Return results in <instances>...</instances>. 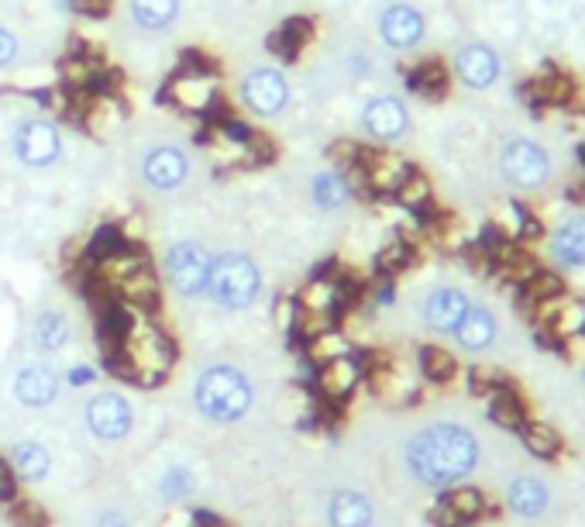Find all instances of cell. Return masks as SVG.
Here are the masks:
<instances>
[{
  "instance_id": "6da1fadb",
  "label": "cell",
  "mask_w": 585,
  "mask_h": 527,
  "mask_svg": "<svg viewBox=\"0 0 585 527\" xmlns=\"http://www.w3.org/2000/svg\"><path fill=\"white\" fill-rule=\"evenodd\" d=\"M479 459H482L479 438L465 424H451V421L420 428L407 441V448H403L407 472L417 483L431 486V490L462 486L479 469Z\"/></svg>"
},
{
  "instance_id": "7a4b0ae2",
  "label": "cell",
  "mask_w": 585,
  "mask_h": 527,
  "mask_svg": "<svg viewBox=\"0 0 585 527\" xmlns=\"http://www.w3.org/2000/svg\"><path fill=\"white\" fill-rule=\"evenodd\" d=\"M193 410L210 424H238L255 407V383L245 369L231 362H214L193 379Z\"/></svg>"
},
{
  "instance_id": "3957f363",
  "label": "cell",
  "mask_w": 585,
  "mask_h": 527,
  "mask_svg": "<svg viewBox=\"0 0 585 527\" xmlns=\"http://www.w3.org/2000/svg\"><path fill=\"white\" fill-rule=\"evenodd\" d=\"M207 293L221 310H248L262 297V269L252 255L224 252L214 255V273H210Z\"/></svg>"
},
{
  "instance_id": "277c9868",
  "label": "cell",
  "mask_w": 585,
  "mask_h": 527,
  "mask_svg": "<svg viewBox=\"0 0 585 527\" xmlns=\"http://www.w3.org/2000/svg\"><path fill=\"white\" fill-rule=\"evenodd\" d=\"M166 97L173 100L176 111L190 114V118H207L221 97V80L204 59H186L166 83Z\"/></svg>"
},
{
  "instance_id": "5b68a950",
  "label": "cell",
  "mask_w": 585,
  "mask_h": 527,
  "mask_svg": "<svg viewBox=\"0 0 585 527\" xmlns=\"http://www.w3.org/2000/svg\"><path fill=\"white\" fill-rule=\"evenodd\" d=\"M162 269H166V283L173 286L179 297L193 300L207 293L210 273H214V255H210L200 242H190V238H186V242H173L166 248Z\"/></svg>"
},
{
  "instance_id": "8992f818",
  "label": "cell",
  "mask_w": 585,
  "mask_h": 527,
  "mask_svg": "<svg viewBox=\"0 0 585 527\" xmlns=\"http://www.w3.org/2000/svg\"><path fill=\"white\" fill-rule=\"evenodd\" d=\"M551 155L534 138H510L499 152V173L513 190H541L551 180Z\"/></svg>"
},
{
  "instance_id": "52a82bcc",
  "label": "cell",
  "mask_w": 585,
  "mask_h": 527,
  "mask_svg": "<svg viewBox=\"0 0 585 527\" xmlns=\"http://www.w3.org/2000/svg\"><path fill=\"white\" fill-rule=\"evenodd\" d=\"M83 421H87V431L97 441L117 445V441H128V434L135 431V407H131V400L124 393L104 390L87 400Z\"/></svg>"
},
{
  "instance_id": "ba28073f",
  "label": "cell",
  "mask_w": 585,
  "mask_h": 527,
  "mask_svg": "<svg viewBox=\"0 0 585 527\" xmlns=\"http://www.w3.org/2000/svg\"><path fill=\"white\" fill-rule=\"evenodd\" d=\"M11 152L21 166L28 169H49L62 155V138L59 128L45 118H25L11 131Z\"/></svg>"
},
{
  "instance_id": "9c48e42d",
  "label": "cell",
  "mask_w": 585,
  "mask_h": 527,
  "mask_svg": "<svg viewBox=\"0 0 585 527\" xmlns=\"http://www.w3.org/2000/svg\"><path fill=\"white\" fill-rule=\"evenodd\" d=\"M290 80H286L279 69L272 66H259L241 80V100L245 107L255 114V118H276L290 107Z\"/></svg>"
},
{
  "instance_id": "30bf717a",
  "label": "cell",
  "mask_w": 585,
  "mask_h": 527,
  "mask_svg": "<svg viewBox=\"0 0 585 527\" xmlns=\"http://www.w3.org/2000/svg\"><path fill=\"white\" fill-rule=\"evenodd\" d=\"M345 173H358V176H362V183L369 186L372 193H382V197H396V190L407 183V176L413 173V166L407 159H403V155H396V152H369V149H362V159H358V166L345 169Z\"/></svg>"
},
{
  "instance_id": "8fae6325",
  "label": "cell",
  "mask_w": 585,
  "mask_h": 527,
  "mask_svg": "<svg viewBox=\"0 0 585 527\" xmlns=\"http://www.w3.org/2000/svg\"><path fill=\"white\" fill-rule=\"evenodd\" d=\"M534 310V321L537 328H544L555 341H565V338H575L585 331V300L582 297H572V293H555V297L541 300Z\"/></svg>"
},
{
  "instance_id": "7c38bea8",
  "label": "cell",
  "mask_w": 585,
  "mask_h": 527,
  "mask_svg": "<svg viewBox=\"0 0 585 527\" xmlns=\"http://www.w3.org/2000/svg\"><path fill=\"white\" fill-rule=\"evenodd\" d=\"M362 128L372 142L393 145L400 138H407L410 131V111L400 97H372L362 107Z\"/></svg>"
},
{
  "instance_id": "4fadbf2b",
  "label": "cell",
  "mask_w": 585,
  "mask_h": 527,
  "mask_svg": "<svg viewBox=\"0 0 585 527\" xmlns=\"http://www.w3.org/2000/svg\"><path fill=\"white\" fill-rule=\"evenodd\" d=\"M11 390H14V400H18L21 407L45 410L59 400L62 376L52 366H45V362H31V366H21L18 372H14Z\"/></svg>"
},
{
  "instance_id": "5bb4252c",
  "label": "cell",
  "mask_w": 585,
  "mask_h": 527,
  "mask_svg": "<svg viewBox=\"0 0 585 527\" xmlns=\"http://www.w3.org/2000/svg\"><path fill=\"white\" fill-rule=\"evenodd\" d=\"M424 14L417 11L413 4H389L386 11L379 14V38L386 49L393 52H410L424 42Z\"/></svg>"
},
{
  "instance_id": "9a60e30c",
  "label": "cell",
  "mask_w": 585,
  "mask_h": 527,
  "mask_svg": "<svg viewBox=\"0 0 585 527\" xmlns=\"http://www.w3.org/2000/svg\"><path fill=\"white\" fill-rule=\"evenodd\" d=\"M142 180L152 190H162V193L179 190V186L190 180V159L176 145H155L142 159Z\"/></svg>"
},
{
  "instance_id": "2e32d148",
  "label": "cell",
  "mask_w": 585,
  "mask_h": 527,
  "mask_svg": "<svg viewBox=\"0 0 585 527\" xmlns=\"http://www.w3.org/2000/svg\"><path fill=\"white\" fill-rule=\"evenodd\" d=\"M455 76L468 90H489L503 76V59H499L493 45H482V42L462 45L455 52Z\"/></svg>"
},
{
  "instance_id": "e0dca14e",
  "label": "cell",
  "mask_w": 585,
  "mask_h": 527,
  "mask_svg": "<svg viewBox=\"0 0 585 527\" xmlns=\"http://www.w3.org/2000/svg\"><path fill=\"white\" fill-rule=\"evenodd\" d=\"M468 307H472V300H468L465 290H458V286H438L424 300V324L434 335H455V328L462 324Z\"/></svg>"
},
{
  "instance_id": "ac0fdd59",
  "label": "cell",
  "mask_w": 585,
  "mask_h": 527,
  "mask_svg": "<svg viewBox=\"0 0 585 527\" xmlns=\"http://www.w3.org/2000/svg\"><path fill=\"white\" fill-rule=\"evenodd\" d=\"M327 527H372L376 521V503L358 490H334L324 507Z\"/></svg>"
},
{
  "instance_id": "d6986e66",
  "label": "cell",
  "mask_w": 585,
  "mask_h": 527,
  "mask_svg": "<svg viewBox=\"0 0 585 527\" xmlns=\"http://www.w3.org/2000/svg\"><path fill=\"white\" fill-rule=\"evenodd\" d=\"M11 462V476L25 486H38L49 479L52 472V452L42 445V441H18L7 455Z\"/></svg>"
},
{
  "instance_id": "ffe728a7",
  "label": "cell",
  "mask_w": 585,
  "mask_h": 527,
  "mask_svg": "<svg viewBox=\"0 0 585 527\" xmlns=\"http://www.w3.org/2000/svg\"><path fill=\"white\" fill-rule=\"evenodd\" d=\"M506 507H510L517 517H524V521H537V517L548 514L551 490L541 483V479L520 476V479H513V483L506 486Z\"/></svg>"
},
{
  "instance_id": "44dd1931",
  "label": "cell",
  "mask_w": 585,
  "mask_h": 527,
  "mask_svg": "<svg viewBox=\"0 0 585 527\" xmlns=\"http://www.w3.org/2000/svg\"><path fill=\"white\" fill-rule=\"evenodd\" d=\"M355 197V183L345 169H321L310 180V200H314L317 211H341L348 200Z\"/></svg>"
},
{
  "instance_id": "7402d4cb",
  "label": "cell",
  "mask_w": 585,
  "mask_h": 527,
  "mask_svg": "<svg viewBox=\"0 0 585 527\" xmlns=\"http://www.w3.org/2000/svg\"><path fill=\"white\" fill-rule=\"evenodd\" d=\"M496 335H499L496 314L489 307H482V304L468 307V314L462 317V324L455 328V341L465 348V352H486V348L496 341Z\"/></svg>"
},
{
  "instance_id": "603a6c76",
  "label": "cell",
  "mask_w": 585,
  "mask_h": 527,
  "mask_svg": "<svg viewBox=\"0 0 585 527\" xmlns=\"http://www.w3.org/2000/svg\"><path fill=\"white\" fill-rule=\"evenodd\" d=\"M69 338H73V324H69V317L62 310L56 307L38 310L35 321H31V345L38 352H62L69 345Z\"/></svg>"
},
{
  "instance_id": "cb8c5ba5",
  "label": "cell",
  "mask_w": 585,
  "mask_h": 527,
  "mask_svg": "<svg viewBox=\"0 0 585 527\" xmlns=\"http://www.w3.org/2000/svg\"><path fill=\"white\" fill-rule=\"evenodd\" d=\"M551 255H555L561 266L585 269V214L565 221L555 235H551Z\"/></svg>"
},
{
  "instance_id": "d4e9b609",
  "label": "cell",
  "mask_w": 585,
  "mask_h": 527,
  "mask_svg": "<svg viewBox=\"0 0 585 527\" xmlns=\"http://www.w3.org/2000/svg\"><path fill=\"white\" fill-rule=\"evenodd\" d=\"M482 510H486V496H482L479 490H472V486H451V493L444 496L438 514L444 517L441 524L458 527V524H468V521H479Z\"/></svg>"
},
{
  "instance_id": "484cf974",
  "label": "cell",
  "mask_w": 585,
  "mask_h": 527,
  "mask_svg": "<svg viewBox=\"0 0 585 527\" xmlns=\"http://www.w3.org/2000/svg\"><path fill=\"white\" fill-rule=\"evenodd\" d=\"M321 383H324V393H331V397H348V393L362 383V362L351 352L338 355V359H327Z\"/></svg>"
},
{
  "instance_id": "4316f807",
  "label": "cell",
  "mask_w": 585,
  "mask_h": 527,
  "mask_svg": "<svg viewBox=\"0 0 585 527\" xmlns=\"http://www.w3.org/2000/svg\"><path fill=\"white\" fill-rule=\"evenodd\" d=\"M128 11L142 31H166L179 18V0H128Z\"/></svg>"
},
{
  "instance_id": "83f0119b",
  "label": "cell",
  "mask_w": 585,
  "mask_h": 527,
  "mask_svg": "<svg viewBox=\"0 0 585 527\" xmlns=\"http://www.w3.org/2000/svg\"><path fill=\"white\" fill-rule=\"evenodd\" d=\"M407 83L413 93H420V97L438 100L444 97V90H448V69H444L438 59L413 62V69L407 73Z\"/></svg>"
},
{
  "instance_id": "f1b7e54d",
  "label": "cell",
  "mask_w": 585,
  "mask_h": 527,
  "mask_svg": "<svg viewBox=\"0 0 585 527\" xmlns=\"http://www.w3.org/2000/svg\"><path fill=\"white\" fill-rule=\"evenodd\" d=\"M520 438H524L527 452L537 455V459H555V455L561 452V434L544 421H524Z\"/></svg>"
},
{
  "instance_id": "f546056e",
  "label": "cell",
  "mask_w": 585,
  "mask_h": 527,
  "mask_svg": "<svg viewBox=\"0 0 585 527\" xmlns=\"http://www.w3.org/2000/svg\"><path fill=\"white\" fill-rule=\"evenodd\" d=\"M193 486H197V479H193V472L186 469V465H166L162 469V476H159V496H162V503H183L186 496L193 493Z\"/></svg>"
},
{
  "instance_id": "4dcf8cb0",
  "label": "cell",
  "mask_w": 585,
  "mask_h": 527,
  "mask_svg": "<svg viewBox=\"0 0 585 527\" xmlns=\"http://www.w3.org/2000/svg\"><path fill=\"white\" fill-rule=\"evenodd\" d=\"M341 300V283L334 279H314V283L303 290L300 297V310H310V314H331Z\"/></svg>"
},
{
  "instance_id": "1f68e13d",
  "label": "cell",
  "mask_w": 585,
  "mask_h": 527,
  "mask_svg": "<svg viewBox=\"0 0 585 527\" xmlns=\"http://www.w3.org/2000/svg\"><path fill=\"white\" fill-rule=\"evenodd\" d=\"M121 121H124V114H121V107H117L111 97H93V100H90L87 128H90L97 138H107Z\"/></svg>"
},
{
  "instance_id": "d6a6232c",
  "label": "cell",
  "mask_w": 585,
  "mask_h": 527,
  "mask_svg": "<svg viewBox=\"0 0 585 527\" xmlns=\"http://www.w3.org/2000/svg\"><path fill=\"white\" fill-rule=\"evenodd\" d=\"M499 228H503L506 242H520L527 235H537V221L527 214L524 204H506L503 214H499Z\"/></svg>"
},
{
  "instance_id": "836d02e7",
  "label": "cell",
  "mask_w": 585,
  "mask_h": 527,
  "mask_svg": "<svg viewBox=\"0 0 585 527\" xmlns=\"http://www.w3.org/2000/svg\"><path fill=\"white\" fill-rule=\"evenodd\" d=\"M458 362L455 355H448L444 348H420V372H424L431 383H448L451 376H455Z\"/></svg>"
},
{
  "instance_id": "e575fe53",
  "label": "cell",
  "mask_w": 585,
  "mask_h": 527,
  "mask_svg": "<svg viewBox=\"0 0 585 527\" xmlns=\"http://www.w3.org/2000/svg\"><path fill=\"white\" fill-rule=\"evenodd\" d=\"M396 200H400L407 211H424V207L431 204V183H427V176L413 169L407 176V183L396 190Z\"/></svg>"
},
{
  "instance_id": "d590c367",
  "label": "cell",
  "mask_w": 585,
  "mask_h": 527,
  "mask_svg": "<svg viewBox=\"0 0 585 527\" xmlns=\"http://www.w3.org/2000/svg\"><path fill=\"white\" fill-rule=\"evenodd\" d=\"M524 286V304L527 307H537L541 300H548V297H555V293H561L565 286H561V279L555 273H544V269H537L534 276L527 279V283H520Z\"/></svg>"
},
{
  "instance_id": "8d00e7d4",
  "label": "cell",
  "mask_w": 585,
  "mask_h": 527,
  "mask_svg": "<svg viewBox=\"0 0 585 527\" xmlns=\"http://www.w3.org/2000/svg\"><path fill=\"white\" fill-rule=\"evenodd\" d=\"M493 417L503 428H524V410H520V400L510 390H499V397L493 400Z\"/></svg>"
},
{
  "instance_id": "74e56055",
  "label": "cell",
  "mask_w": 585,
  "mask_h": 527,
  "mask_svg": "<svg viewBox=\"0 0 585 527\" xmlns=\"http://www.w3.org/2000/svg\"><path fill=\"white\" fill-rule=\"evenodd\" d=\"M100 372L90 366V362H76V366H69L66 372H62V383L73 386V390H83V386L97 383Z\"/></svg>"
},
{
  "instance_id": "f35d334b",
  "label": "cell",
  "mask_w": 585,
  "mask_h": 527,
  "mask_svg": "<svg viewBox=\"0 0 585 527\" xmlns=\"http://www.w3.org/2000/svg\"><path fill=\"white\" fill-rule=\"evenodd\" d=\"M21 56V42L7 25H0V69H11Z\"/></svg>"
},
{
  "instance_id": "ab89813d",
  "label": "cell",
  "mask_w": 585,
  "mask_h": 527,
  "mask_svg": "<svg viewBox=\"0 0 585 527\" xmlns=\"http://www.w3.org/2000/svg\"><path fill=\"white\" fill-rule=\"evenodd\" d=\"M300 317H303L300 300H279V304H276V324H279L283 331H293Z\"/></svg>"
},
{
  "instance_id": "60d3db41",
  "label": "cell",
  "mask_w": 585,
  "mask_h": 527,
  "mask_svg": "<svg viewBox=\"0 0 585 527\" xmlns=\"http://www.w3.org/2000/svg\"><path fill=\"white\" fill-rule=\"evenodd\" d=\"M407 259H410V245L396 242V245H389L386 252H382L379 266H382V269H386V273H389V269H400V266H403V262H407Z\"/></svg>"
},
{
  "instance_id": "b9f144b4",
  "label": "cell",
  "mask_w": 585,
  "mask_h": 527,
  "mask_svg": "<svg viewBox=\"0 0 585 527\" xmlns=\"http://www.w3.org/2000/svg\"><path fill=\"white\" fill-rule=\"evenodd\" d=\"M558 345H561V352H565V359H572L575 366L585 369V331H582V335H575V338L558 341Z\"/></svg>"
},
{
  "instance_id": "7bdbcfd3",
  "label": "cell",
  "mask_w": 585,
  "mask_h": 527,
  "mask_svg": "<svg viewBox=\"0 0 585 527\" xmlns=\"http://www.w3.org/2000/svg\"><path fill=\"white\" fill-rule=\"evenodd\" d=\"M393 300H396V286H393V283H386V286H382V290L376 293V304H379V307H389Z\"/></svg>"
},
{
  "instance_id": "ee69618b",
  "label": "cell",
  "mask_w": 585,
  "mask_h": 527,
  "mask_svg": "<svg viewBox=\"0 0 585 527\" xmlns=\"http://www.w3.org/2000/svg\"><path fill=\"white\" fill-rule=\"evenodd\" d=\"M121 527H131V524H121Z\"/></svg>"
}]
</instances>
